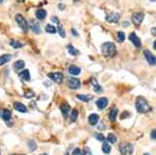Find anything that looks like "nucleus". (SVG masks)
<instances>
[{"mask_svg":"<svg viewBox=\"0 0 156 155\" xmlns=\"http://www.w3.org/2000/svg\"><path fill=\"white\" fill-rule=\"evenodd\" d=\"M136 108H137L138 112L140 113H146L152 110L151 106L147 102V100L142 96L137 97V99H136Z\"/></svg>","mask_w":156,"mask_h":155,"instance_id":"f257e3e1","label":"nucleus"},{"mask_svg":"<svg viewBox=\"0 0 156 155\" xmlns=\"http://www.w3.org/2000/svg\"><path fill=\"white\" fill-rule=\"evenodd\" d=\"M101 52L107 57H113L116 54V46L112 42H105L101 47Z\"/></svg>","mask_w":156,"mask_h":155,"instance_id":"f03ea898","label":"nucleus"},{"mask_svg":"<svg viewBox=\"0 0 156 155\" xmlns=\"http://www.w3.org/2000/svg\"><path fill=\"white\" fill-rule=\"evenodd\" d=\"M15 21H17V25H19V27L21 28L25 33H27V32L29 31V28H30L29 23H28V21L21 15L17 13V15H15Z\"/></svg>","mask_w":156,"mask_h":155,"instance_id":"7ed1b4c3","label":"nucleus"},{"mask_svg":"<svg viewBox=\"0 0 156 155\" xmlns=\"http://www.w3.org/2000/svg\"><path fill=\"white\" fill-rule=\"evenodd\" d=\"M48 78L54 83H56V84H60L63 80V75L61 73H48Z\"/></svg>","mask_w":156,"mask_h":155,"instance_id":"20e7f679","label":"nucleus"},{"mask_svg":"<svg viewBox=\"0 0 156 155\" xmlns=\"http://www.w3.org/2000/svg\"><path fill=\"white\" fill-rule=\"evenodd\" d=\"M119 150H121L123 155H125L127 153L132 154V153L134 152V147H133V145L130 144V143H123V144H121V146H119Z\"/></svg>","mask_w":156,"mask_h":155,"instance_id":"39448f33","label":"nucleus"},{"mask_svg":"<svg viewBox=\"0 0 156 155\" xmlns=\"http://www.w3.org/2000/svg\"><path fill=\"white\" fill-rule=\"evenodd\" d=\"M67 86L69 87L71 89H79L80 86H81V81L77 78H69V80L67 81Z\"/></svg>","mask_w":156,"mask_h":155,"instance_id":"423d86ee","label":"nucleus"},{"mask_svg":"<svg viewBox=\"0 0 156 155\" xmlns=\"http://www.w3.org/2000/svg\"><path fill=\"white\" fill-rule=\"evenodd\" d=\"M119 19H121V13L119 12H108L106 15V21L108 23L115 24L119 21Z\"/></svg>","mask_w":156,"mask_h":155,"instance_id":"0eeeda50","label":"nucleus"},{"mask_svg":"<svg viewBox=\"0 0 156 155\" xmlns=\"http://www.w3.org/2000/svg\"><path fill=\"white\" fill-rule=\"evenodd\" d=\"M144 17H145V15H144L143 12H135L133 15V17H132V21H133L134 25L135 26H140L142 24V21H143L144 19Z\"/></svg>","mask_w":156,"mask_h":155,"instance_id":"6e6552de","label":"nucleus"},{"mask_svg":"<svg viewBox=\"0 0 156 155\" xmlns=\"http://www.w3.org/2000/svg\"><path fill=\"white\" fill-rule=\"evenodd\" d=\"M144 56H145L147 62L150 65H155L156 64V57L154 54H152L149 50H144Z\"/></svg>","mask_w":156,"mask_h":155,"instance_id":"1a4fd4ad","label":"nucleus"},{"mask_svg":"<svg viewBox=\"0 0 156 155\" xmlns=\"http://www.w3.org/2000/svg\"><path fill=\"white\" fill-rule=\"evenodd\" d=\"M129 39H130V41H131V42L135 45V47H137V48H140V47L142 46L141 40H140V38L136 35V33H131V34H130Z\"/></svg>","mask_w":156,"mask_h":155,"instance_id":"9d476101","label":"nucleus"},{"mask_svg":"<svg viewBox=\"0 0 156 155\" xmlns=\"http://www.w3.org/2000/svg\"><path fill=\"white\" fill-rule=\"evenodd\" d=\"M96 105L100 110H103L104 108H106L107 105H108V99L105 98V97H101L96 101Z\"/></svg>","mask_w":156,"mask_h":155,"instance_id":"9b49d317","label":"nucleus"},{"mask_svg":"<svg viewBox=\"0 0 156 155\" xmlns=\"http://www.w3.org/2000/svg\"><path fill=\"white\" fill-rule=\"evenodd\" d=\"M0 118L5 122H9L11 120V112L8 109H0Z\"/></svg>","mask_w":156,"mask_h":155,"instance_id":"f8f14e48","label":"nucleus"},{"mask_svg":"<svg viewBox=\"0 0 156 155\" xmlns=\"http://www.w3.org/2000/svg\"><path fill=\"white\" fill-rule=\"evenodd\" d=\"M29 27L31 28V30L35 34H40V32H41V30H40V25L36 21H34V19H31V21H30Z\"/></svg>","mask_w":156,"mask_h":155,"instance_id":"ddd939ff","label":"nucleus"},{"mask_svg":"<svg viewBox=\"0 0 156 155\" xmlns=\"http://www.w3.org/2000/svg\"><path fill=\"white\" fill-rule=\"evenodd\" d=\"M60 110H61V113L62 115L64 116L65 118L69 116V113L71 112V106H69L67 103H62L60 106Z\"/></svg>","mask_w":156,"mask_h":155,"instance_id":"4468645a","label":"nucleus"},{"mask_svg":"<svg viewBox=\"0 0 156 155\" xmlns=\"http://www.w3.org/2000/svg\"><path fill=\"white\" fill-rule=\"evenodd\" d=\"M88 120H89V124L91 126H96L98 124V120H99V115L97 113H92V114L89 115Z\"/></svg>","mask_w":156,"mask_h":155,"instance_id":"2eb2a0df","label":"nucleus"},{"mask_svg":"<svg viewBox=\"0 0 156 155\" xmlns=\"http://www.w3.org/2000/svg\"><path fill=\"white\" fill-rule=\"evenodd\" d=\"M13 106H15V110H17L19 112H23V113L27 112V107H26L21 102H15Z\"/></svg>","mask_w":156,"mask_h":155,"instance_id":"dca6fc26","label":"nucleus"},{"mask_svg":"<svg viewBox=\"0 0 156 155\" xmlns=\"http://www.w3.org/2000/svg\"><path fill=\"white\" fill-rule=\"evenodd\" d=\"M69 73L73 75H78L81 73V69L79 66H77V65H71L69 67Z\"/></svg>","mask_w":156,"mask_h":155,"instance_id":"f3484780","label":"nucleus"},{"mask_svg":"<svg viewBox=\"0 0 156 155\" xmlns=\"http://www.w3.org/2000/svg\"><path fill=\"white\" fill-rule=\"evenodd\" d=\"M11 58H12V56H11L10 54H3L0 56V65H3L5 64V63L9 62V61L11 60Z\"/></svg>","mask_w":156,"mask_h":155,"instance_id":"a211bd4d","label":"nucleus"},{"mask_svg":"<svg viewBox=\"0 0 156 155\" xmlns=\"http://www.w3.org/2000/svg\"><path fill=\"white\" fill-rule=\"evenodd\" d=\"M19 77H21L24 81H27V82L31 80V75H30V71H28V69L21 71V73H19Z\"/></svg>","mask_w":156,"mask_h":155,"instance_id":"6ab92c4d","label":"nucleus"},{"mask_svg":"<svg viewBox=\"0 0 156 155\" xmlns=\"http://www.w3.org/2000/svg\"><path fill=\"white\" fill-rule=\"evenodd\" d=\"M91 83H92V86H93L94 90H95V92H98V93L102 92V88L100 87V85L98 84L97 80H96L95 78H92V79H91Z\"/></svg>","mask_w":156,"mask_h":155,"instance_id":"aec40b11","label":"nucleus"},{"mask_svg":"<svg viewBox=\"0 0 156 155\" xmlns=\"http://www.w3.org/2000/svg\"><path fill=\"white\" fill-rule=\"evenodd\" d=\"M46 15H47V12H46V10H44V9H38V10L36 11V17H37L38 19H40V21L45 19Z\"/></svg>","mask_w":156,"mask_h":155,"instance_id":"412c9836","label":"nucleus"},{"mask_svg":"<svg viewBox=\"0 0 156 155\" xmlns=\"http://www.w3.org/2000/svg\"><path fill=\"white\" fill-rule=\"evenodd\" d=\"M117 114H119V110H117L116 107H114V108L111 109L110 112H109V120H110L111 122H114V120H116Z\"/></svg>","mask_w":156,"mask_h":155,"instance_id":"4be33fe9","label":"nucleus"},{"mask_svg":"<svg viewBox=\"0 0 156 155\" xmlns=\"http://www.w3.org/2000/svg\"><path fill=\"white\" fill-rule=\"evenodd\" d=\"M13 67H15V69L17 71H21V69H23L24 67H25V61H23V60L15 61V62L13 63Z\"/></svg>","mask_w":156,"mask_h":155,"instance_id":"5701e85b","label":"nucleus"},{"mask_svg":"<svg viewBox=\"0 0 156 155\" xmlns=\"http://www.w3.org/2000/svg\"><path fill=\"white\" fill-rule=\"evenodd\" d=\"M77 98L83 102H89L90 100L93 99V96L92 95H77Z\"/></svg>","mask_w":156,"mask_h":155,"instance_id":"b1692460","label":"nucleus"},{"mask_svg":"<svg viewBox=\"0 0 156 155\" xmlns=\"http://www.w3.org/2000/svg\"><path fill=\"white\" fill-rule=\"evenodd\" d=\"M67 50H69V54H71V55H73V56H76V55H78V54H79V53H80V52H79V50H77V49H76L75 47H73V45H71V44L67 45Z\"/></svg>","mask_w":156,"mask_h":155,"instance_id":"393cba45","label":"nucleus"},{"mask_svg":"<svg viewBox=\"0 0 156 155\" xmlns=\"http://www.w3.org/2000/svg\"><path fill=\"white\" fill-rule=\"evenodd\" d=\"M45 31L49 34H55L57 32V28H55L54 26L52 25H47L45 28Z\"/></svg>","mask_w":156,"mask_h":155,"instance_id":"a878e982","label":"nucleus"},{"mask_svg":"<svg viewBox=\"0 0 156 155\" xmlns=\"http://www.w3.org/2000/svg\"><path fill=\"white\" fill-rule=\"evenodd\" d=\"M102 151H103V153H105V154H109L111 151V146L109 144H107V143H103V144H102Z\"/></svg>","mask_w":156,"mask_h":155,"instance_id":"bb28decb","label":"nucleus"},{"mask_svg":"<svg viewBox=\"0 0 156 155\" xmlns=\"http://www.w3.org/2000/svg\"><path fill=\"white\" fill-rule=\"evenodd\" d=\"M125 39V34L123 32H117L116 33V40L119 43H123Z\"/></svg>","mask_w":156,"mask_h":155,"instance_id":"cd10ccee","label":"nucleus"},{"mask_svg":"<svg viewBox=\"0 0 156 155\" xmlns=\"http://www.w3.org/2000/svg\"><path fill=\"white\" fill-rule=\"evenodd\" d=\"M9 44H10L11 47H13V48H17H17H21V47L24 46L21 42H19V41H17V40H10Z\"/></svg>","mask_w":156,"mask_h":155,"instance_id":"c85d7f7f","label":"nucleus"},{"mask_svg":"<svg viewBox=\"0 0 156 155\" xmlns=\"http://www.w3.org/2000/svg\"><path fill=\"white\" fill-rule=\"evenodd\" d=\"M78 115H79V112H78V110H76V109H73L71 112V122H73L77 120L78 118Z\"/></svg>","mask_w":156,"mask_h":155,"instance_id":"c756f323","label":"nucleus"},{"mask_svg":"<svg viewBox=\"0 0 156 155\" xmlns=\"http://www.w3.org/2000/svg\"><path fill=\"white\" fill-rule=\"evenodd\" d=\"M116 136H115L114 134H108V136H107V141H108L109 143H111V144H114V143H116Z\"/></svg>","mask_w":156,"mask_h":155,"instance_id":"7c9ffc66","label":"nucleus"},{"mask_svg":"<svg viewBox=\"0 0 156 155\" xmlns=\"http://www.w3.org/2000/svg\"><path fill=\"white\" fill-rule=\"evenodd\" d=\"M57 31H58V33H59V35H60V37L65 38V36H67V34H65L64 29H63V27L60 25V24H58V27H57Z\"/></svg>","mask_w":156,"mask_h":155,"instance_id":"2f4dec72","label":"nucleus"},{"mask_svg":"<svg viewBox=\"0 0 156 155\" xmlns=\"http://www.w3.org/2000/svg\"><path fill=\"white\" fill-rule=\"evenodd\" d=\"M28 146H29V148L31 151H34L36 148H37V144H36L35 141H33V140H31V141L28 142Z\"/></svg>","mask_w":156,"mask_h":155,"instance_id":"473e14b6","label":"nucleus"},{"mask_svg":"<svg viewBox=\"0 0 156 155\" xmlns=\"http://www.w3.org/2000/svg\"><path fill=\"white\" fill-rule=\"evenodd\" d=\"M95 137L98 141H100V142H102V143H104V141H105V137L101 134H95Z\"/></svg>","mask_w":156,"mask_h":155,"instance_id":"72a5a7b5","label":"nucleus"},{"mask_svg":"<svg viewBox=\"0 0 156 155\" xmlns=\"http://www.w3.org/2000/svg\"><path fill=\"white\" fill-rule=\"evenodd\" d=\"M73 155H84V152L80 148H76L73 151Z\"/></svg>","mask_w":156,"mask_h":155,"instance_id":"f704fd0d","label":"nucleus"},{"mask_svg":"<svg viewBox=\"0 0 156 155\" xmlns=\"http://www.w3.org/2000/svg\"><path fill=\"white\" fill-rule=\"evenodd\" d=\"M84 155H93L92 154V151L89 147H86L85 150H84Z\"/></svg>","mask_w":156,"mask_h":155,"instance_id":"c9c22d12","label":"nucleus"},{"mask_svg":"<svg viewBox=\"0 0 156 155\" xmlns=\"http://www.w3.org/2000/svg\"><path fill=\"white\" fill-rule=\"evenodd\" d=\"M97 129H98L99 131H104L105 129H106V127H105V125H104L103 122H100V124L98 125Z\"/></svg>","mask_w":156,"mask_h":155,"instance_id":"e433bc0d","label":"nucleus"},{"mask_svg":"<svg viewBox=\"0 0 156 155\" xmlns=\"http://www.w3.org/2000/svg\"><path fill=\"white\" fill-rule=\"evenodd\" d=\"M34 96H35V94H34L33 92H27V93H26V95H25L26 98H33Z\"/></svg>","mask_w":156,"mask_h":155,"instance_id":"4c0bfd02","label":"nucleus"},{"mask_svg":"<svg viewBox=\"0 0 156 155\" xmlns=\"http://www.w3.org/2000/svg\"><path fill=\"white\" fill-rule=\"evenodd\" d=\"M51 21L52 23H55V24H59V21L56 17H51Z\"/></svg>","mask_w":156,"mask_h":155,"instance_id":"58836bf2","label":"nucleus"},{"mask_svg":"<svg viewBox=\"0 0 156 155\" xmlns=\"http://www.w3.org/2000/svg\"><path fill=\"white\" fill-rule=\"evenodd\" d=\"M151 138L154 139V140H156V130H153L151 132Z\"/></svg>","mask_w":156,"mask_h":155,"instance_id":"ea45409f","label":"nucleus"},{"mask_svg":"<svg viewBox=\"0 0 156 155\" xmlns=\"http://www.w3.org/2000/svg\"><path fill=\"white\" fill-rule=\"evenodd\" d=\"M151 34H152V35H154V36H156V28H152Z\"/></svg>","mask_w":156,"mask_h":155,"instance_id":"a19ab883","label":"nucleus"},{"mask_svg":"<svg viewBox=\"0 0 156 155\" xmlns=\"http://www.w3.org/2000/svg\"><path fill=\"white\" fill-rule=\"evenodd\" d=\"M58 7H59V9H64V8H65V6H64V5H62V4H61V3L58 5Z\"/></svg>","mask_w":156,"mask_h":155,"instance_id":"79ce46f5","label":"nucleus"},{"mask_svg":"<svg viewBox=\"0 0 156 155\" xmlns=\"http://www.w3.org/2000/svg\"><path fill=\"white\" fill-rule=\"evenodd\" d=\"M73 35H75V36H78V33H77V32H76V30H75V29H73Z\"/></svg>","mask_w":156,"mask_h":155,"instance_id":"37998d69","label":"nucleus"},{"mask_svg":"<svg viewBox=\"0 0 156 155\" xmlns=\"http://www.w3.org/2000/svg\"><path fill=\"white\" fill-rule=\"evenodd\" d=\"M153 47H154V49L156 50V41H154V43H153Z\"/></svg>","mask_w":156,"mask_h":155,"instance_id":"c03bdc74","label":"nucleus"},{"mask_svg":"<svg viewBox=\"0 0 156 155\" xmlns=\"http://www.w3.org/2000/svg\"><path fill=\"white\" fill-rule=\"evenodd\" d=\"M143 155H150L149 153H145V154H143Z\"/></svg>","mask_w":156,"mask_h":155,"instance_id":"a18cd8bd","label":"nucleus"},{"mask_svg":"<svg viewBox=\"0 0 156 155\" xmlns=\"http://www.w3.org/2000/svg\"><path fill=\"white\" fill-rule=\"evenodd\" d=\"M2 1H3V0H0V3H1V2H2Z\"/></svg>","mask_w":156,"mask_h":155,"instance_id":"49530a36","label":"nucleus"},{"mask_svg":"<svg viewBox=\"0 0 156 155\" xmlns=\"http://www.w3.org/2000/svg\"><path fill=\"white\" fill-rule=\"evenodd\" d=\"M150 1H155V0H150Z\"/></svg>","mask_w":156,"mask_h":155,"instance_id":"de8ad7c7","label":"nucleus"},{"mask_svg":"<svg viewBox=\"0 0 156 155\" xmlns=\"http://www.w3.org/2000/svg\"><path fill=\"white\" fill-rule=\"evenodd\" d=\"M73 1H79V0H73Z\"/></svg>","mask_w":156,"mask_h":155,"instance_id":"09e8293b","label":"nucleus"},{"mask_svg":"<svg viewBox=\"0 0 156 155\" xmlns=\"http://www.w3.org/2000/svg\"><path fill=\"white\" fill-rule=\"evenodd\" d=\"M10 155H17V154H10Z\"/></svg>","mask_w":156,"mask_h":155,"instance_id":"8fccbe9b","label":"nucleus"},{"mask_svg":"<svg viewBox=\"0 0 156 155\" xmlns=\"http://www.w3.org/2000/svg\"><path fill=\"white\" fill-rule=\"evenodd\" d=\"M42 155H47V154H42Z\"/></svg>","mask_w":156,"mask_h":155,"instance_id":"3c124183","label":"nucleus"},{"mask_svg":"<svg viewBox=\"0 0 156 155\" xmlns=\"http://www.w3.org/2000/svg\"><path fill=\"white\" fill-rule=\"evenodd\" d=\"M0 155H1V152H0Z\"/></svg>","mask_w":156,"mask_h":155,"instance_id":"603ef678","label":"nucleus"}]
</instances>
